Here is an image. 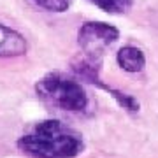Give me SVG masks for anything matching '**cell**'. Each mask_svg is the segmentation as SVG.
<instances>
[{
    "label": "cell",
    "instance_id": "obj_1",
    "mask_svg": "<svg viewBox=\"0 0 158 158\" xmlns=\"http://www.w3.org/2000/svg\"><path fill=\"white\" fill-rule=\"evenodd\" d=\"M18 151L28 158H77L85 153V137L62 119H42L16 141Z\"/></svg>",
    "mask_w": 158,
    "mask_h": 158
},
{
    "label": "cell",
    "instance_id": "obj_2",
    "mask_svg": "<svg viewBox=\"0 0 158 158\" xmlns=\"http://www.w3.org/2000/svg\"><path fill=\"white\" fill-rule=\"evenodd\" d=\"M35 95L44 106L63 113H85L90 106V97L76 76L60 70L46 72L34 86Z\"/></svg>",
    "mask_w": 158,
    "mask_h": 158
},
{
    "label": "cell",
    "instance_id": "obj_3",
    "mask_svg": "<svg viewBox=\"0 0 158 158\" xmlns=\"http://www.w3.org/2000/svg\"><path fill=\"white\" fill-rule=\"evenodd\" d=\"M119 40V28L107 21H85L77 30L79 51L88 56L104 60L109 48Z\"/></svg>",
    "mask_w": 158,
    "mask_h": 158
},
{
    "label": "cell",
    "instance_id": "obj_4",
    "mask_svg": "<svg viewBox=\"0 0 158 158\" xmlns=\"http://www.w3.org/2000/svg\"><path fill=\"white\" fill-rule=\"evenodd\" d=\"M28 40L18 30L0 23V58H18L27 55Z\"/></svg>",
    "mask_w": 158,
    "mask_h": 158
},
{
    "label": "cell",
    "instance_id": "obj_5",
    "mask_svg": "<svg viewBox=\"0 0 158 158\" xmlns=\"http://www.w3.org/2000/svg\"><path fill=\"white\" fill-rule=\"evenodd\" d=\"M116 63L121 70L128 74H137L142 72L146 67V55L141 48L132 44L121 46L116 53Z\"/></svg>",
    "mask_w": 158,
    "mask_h": 158
},
{
    "label": "cell",
    "instance_id": "obj_6",
    "mask_svg": "<svg viewBox=\"0 0 158 158\" xmlns=\"http://www.w3.org/2000/svg\"><path fill=\"white\" fill-rule=\"evenodd\" d=\"M93 86L104 90L106 93H109V97H113V100L116 102L121 109H125L127 113L135 114V113L141 111V104H139V100H137L135 97L130 95V93H127V91H123V90H118V88H113V86L106 85V83L102 81V77L97 79L95 83H93Z\"/></svg>",
    "mask_w": 158,
    "mask_h": 158
},
{
    "label": "cell",
    "instance_id": "obj_7",
    "mask_svg": "<svg viewBox=\"0 0 158 158\" xmlns=\"http://www.w3.org/2000/svg\"><path fill=\"white\" fill-rule=\"evenodd\" d=\"M107 14H125L134 7V0H86Z\"/></svg>",
    "mask_w": 158,
    "mask_h": 158
},
{
    "label": "cell",
    "instance_id": "obj_8",
    "mask_svg": "<svg viewBox=\"0 0 158 158\" xmlns=\"http://www.w3.org/2000/svg\"><path fill=\"white\" fill-rule=\"evenodd\" d=\"M35 7H39L46 12H67L72 6V0H30Z\"/></svg>",
    "mask_w": 158,
    "mask_h": 158
}]
</instances>
